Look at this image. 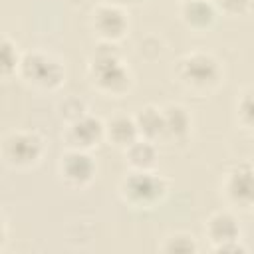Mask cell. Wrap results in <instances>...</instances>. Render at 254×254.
<instances>
[{"label": "cell", "instance_id": "1", "mask_svg": "<svg viewBox=\"0 0 254 254\" xmlns=\"http://www.w3.org/2000/svg\"><path fill=\"white\" fill-rule=\"evenodd\" d=\"M87 77L95 91L107 97H123L133 87V73L121 60L117 46L99 42L87 64Z\"/></svg>", "mask_w": 254, "mask_h": 254}, {"label": "cell", "instance_id": "2", "mask_svg": "<svg viewBox=\"0 0 254 254\" xmlns=\"http://www.w3.org/2000/svg\"><path fill=\"white\" fill-rule=\"evenodd\" d=\"M175 81L194 95H208L224 79V71L216 56L204 50H192L183 54L173 65Z\"/></svg>", "mask_w": 254, "mask_h": 254}, {"label": "cell", "instance_id": "3", "mask_svg": "<svg viewBox=\"0 0 254 254\" xmlns=\"http://www.w3.org/2000/svg\"><path fill=\"white\" fill-rule=\"evenodd\" d=\"M119 198L139 210L159 206L169 194V181L155 169H131L117 187Z\"/></svg>", "mask_w": 254, "mask_h": 254}, {"label": "cell", "instance_id": "4", "mask_svg": "<svg viewBox=\"0 0 254 254\" xmlns=\"http://www.w3.org/2000/svg\"><path fill=\"white\" fill-rule=\"evenodd\" d=\"M28 87L38 91H56L65 81L64 62L46 50H30L22 54L18 73Z\"/></svg>", "mask_w": 254, "mask_h": 254}, {"label": "cell", "instance_id": "5", "mask_svg": "<svg viewBox=\"0 0 254 254\" xmlns=\"http://www.w3.org/2000/svg\"><path fill=\"white\" fill-rule=\"evenodd\" d=\"M46 151V143L38 131L14 129L2 137L0 155L6 167L16 171H28L36 167Z\"/></svg>", "mask_w": 254, "mask_h": 254}, {"label": "cell", "instance_id": "6", "mask_svg": "<svg viewBox=\"0 0 254 254\" xmlns=\"http://www.w3.org/2000/svg\"><path fill=\"white\" fill-rule=\"evenodd\" d=\"M220 194L234 210L254 208V165L250 161L234 163L220 181Z\"/></svg>", "mask_w": 254, "mask_h": 254}, {"label": "cell", "instance_id": "7", "mask_svg": "<svg viewBox=\"0 0 254 254\" xmlns=\"http://www.w3.org/2000/svg\"><path fill=\"white\" fill-rule=\"evenodd\" d=\"M58 179L67 187V189H85L97 173V165L89 151L81 149H65L56 165Z\"/></svg>", "mask_w": 254, "mask_h": 254}, {"label": "cell", "instance_id": "8", "mask_svg": "<svg viewBox=\"0 0 254 254\" xmlns=\"http://www.w3.org/2000/svg\"><path fill=\"white\" fill-rule=\"evenodd\" d=\"M89 24L99 42L117 44L129 32V20H127L125 10L121 6L107 4V2H99L91 10Z\"/></svg>", "mask_w": 254, "mask_h": 254}, {"label": "cell", "instance_id": "9", "mask_svg": "<svg viewBox=\"0 0 254 254\" xmlns=\"http://www.w3.org/2000/svg\"><path fill=\"white\" fill-rule=\"evenodd\" d=\"M62 137L67 149L91 151L101 141H105V121L91 113H83L81 117L65 123Z\"/></svg>", "mask_w": 254, "mask_h": 254}, {"label": "cell", "instance_id": "10", "mask_svg": "<svg viewBox=\"0 0 254 254\" xmlns=\"http://www.w3.org/2000/svg\"><path fill=\"white\" fill-rule=\"evenodd\" d=\"M242 228L238 224V218L232 210H216L204 220V236L210 242V250L226 244L240 240Z\"/></svg>", "mask_w": 254, "mask_h": 254}, {"label": "cell", "instance_id": "11", "mask_svg": "<svg viewBox=\"0 0 254 254\" xmlns=\"http://www.w3.org/2000/svg\"><path fill=\"white\" fill-rule=\"evenodd\" d=\"M218 16L214 0H183L181 2V20L192 32L208 30Z\"/></svg>", "mask_w": 254, "mask_h": 254}, {"label": "cell", "instance_id": "12", "mask_svg": "<svg viewBox=\"0 0 254 254\" xmlns=\"http://www.w3.org/2000/svg\"><path fill=\"white\" fill-rule=\"evenodd\" d=\"M163 119H165V141L171 143H185L190 135L192 117L189 109L181 103H167L163 105Z\"/></svg>", "mask_w": 254, "mask_h": 254}, {"label": "cell", "instance_id": "13", "mask_svg": "<svg viewBox=\"0 0 254 254\" xmlns=\"http://www.w3.org/2000/svg\"><path fill=\"white\" fill-rule=\"evenodd\" d=\"M135 139H139V129L133 115L113 113L105 119V141L117 149H127Z\"/></svg>", "mask_w": 254, "mask_h": 254}, {"label": "cell", "instance_id": "14", "mask_svg": "<svg viewBox=\"0 0 254 254\" xmlns=\"http://www.w3.org/2000/svg\"><path fill=\"white\" fill-rule=\"evenodd\" d=\"M137 129H139V137L149 139L159 143L165 137V119H163V107L147 103L141 109H137V113L133 115Z\"/></svg>", "mask_w": 254, "mask_h": 254}, {"label": "cell", "instance_id": "15", "mask_svg": "<svg viewBox=\"0 0 254 254\" xmlns=\"http://www.w3.org/2000/svg\"><path fill=\"white\" fill-rule=\"evenodd\" d=\"M123 155L131 169H155L159 159L157 143L143 137L135 139L127 149H123Z\"/></svg>", "mask_w": 254, "mask_h": 254}, {"label": "cell", "instance_id": "16", "mask_svg": "<svg viewBox=\"0 0 254 254\" xmlns=\"http://www.w3.org/2000/svg\"><path fill=\"white\" fill-rule=\"evenodd\" d=\"M234 111H236V123L244 131L254 133V87H246L238 93L234 101Z\"/></svg>", "mask_w": 254, "mask_h": 254}, {"label": "cell", "instance_id": "17", "mask_svg": "<svg viewBox=\"0 0 254 254\" xmlns=\"http://www.w3.org/2000/svg\"><path fill=\"white\" fill-rule=\"evenodd\" d=\"M159 250L167 254H190L198 252V242L190 232H173L163 238Z\"/></svg>", "mask_w": 254, "mask_h": 254}, {"label": "cell", "instance_id": "18", "mask_svg": "<svg viewBox=\"0 0 254 254\" xmlns=\"http://www.w3.org/2000/svg\"><path fill=\"white\" fill-rule=\"evenodd\" d=\"M20 60H22V54L18 52V46L8 36H2V64H0V71H2L4 79H8V77L18 73Z\"/></svg>", "mask_w": 254, "mask_h": 254}, {"label": "cell", "instance_id": "19", "mask_svg": "<svg viewBox=\"0 0 254 254\" xmlns=\"http://www.w3.org/2000/svg\"><path fill=\"white\" fill-rule=\"evenodd\" d=\"M83 113H87V105L77 97H67L60 103V115L65 119V123L81 117Z\"/></svg>", "mask_w": 254, "mask_h": 254}, {"label": "cell", "instance_id": "20", "mask_svg": "<svg viewBox=\"0 0 254 254\" xmlns=\"http://www.w3.org/2000/svg\"><path fill=\"white\" fill-rule=\"evenodd\" d=\"M252 0H214L216 10L222 12L224 16H242L250 10Z\"/></svg>", "mask_w": 254, "mask_h": 254}, {"label": "cell", "instance_id": "21", "mask_svg": "<svg viewBox=\"0 0 254 254\" xmlns=\"http://www.w3.org/2000/svg\"><path fill=\"white\" fill-rule=\"evenodd\" d=\"M212 252H220V254H238V252H248V246L242 242V238L240 240H234V242H226V244H222V246H218V248H214Z\"/></svg>", "mask_w": 254, "mask_h": 254}, {"label": "cell", "instance_id": "22", "mask_svg": "<svg viewBox=\"0 0 254 254\" xmlns=\"http://www.w3.org/2000/svg\"><path fill=\"white\" fill-rule=\"evenodd\" d=\"M101 2H107V4H115V6H125V4H129L131 0H101Z\"/></svg>", "mask_w": 254, "mask_h": 254}, {"label": "cell", "instance_id": "23", "mask_svg": "<svg viewBox=\"0 0 254 254\" xmlns=\"http://www.w3.org/2000/svg\"><path fill=\"white\" fill-rule=\"evenodd\" d=\"M252 210H254V208H252Z\"/></svg>", "mask_w": 254, "mask_h": 254}, {"label": "cell", "instance_id": "24", "mask_svg": "<svg viewBox=\"0 0 254 254\" xmlns=\"http://www.w3.org/2000/svg\"><path fill=\"white\" fill-rule=\"evenodd\" d=\"M181 2H183V0H181Z\"/></svg>", "mask_w": 254, "mask_h": 254}]
</instances>
